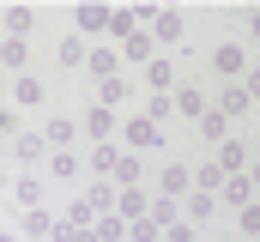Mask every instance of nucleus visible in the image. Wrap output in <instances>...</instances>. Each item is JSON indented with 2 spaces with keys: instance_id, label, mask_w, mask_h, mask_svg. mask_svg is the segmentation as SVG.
<instances>
[{
  "instance_id": "f257e3e1",
  "label": "nucleus",
  "mask_w": 260,
  "mask_h": 242,
  "mask_svg": "<svg viewBox=\"0 0 260 242\" xmlns=\"http://www.w3.org/2000/svg\"><path fill=\"white\" fill-rule=\"evenodd\" d=\"M212 67H218L224 85H242V79H248V49H242L236 37H224V43H212Z\"/></svg>"
},
{
  "instance_id": "f03ea898",
  "label": "nucleus",
  "mask_w": 260,
  "mask_h": 242,
  "mask_svg": "<svg viewBox=\"0 0 260 242\" xmlns=\"http://www.w3.org/2000/svg\"><path fill=\"white\" fill-rule=\"evenodd\" d=\"M109 18H115V6H103V0H79V12H73V31L91 43V37H109Z\"/></svg>"
},
{
  "instance_id": "7ed1b4c3",
  "label": "nucleus",
  "mask_w": 260,
  "mask_h": 242,
  "mask_svg": "<svg viewBox=\"0 0 260 242\" xmlns=\"http://www.w3.org/2000/svg\"><path fill=\"white\" fill-rule=\"evenodd\" d=\"M12 158H18L24 170L49 164V139H43V127H18V133H12Z\"/></svg>"
},
{
  "instance_id": "20e7f679",
  "label": "nucleus",
  "mask_w": 260,
  "mask_h": 242,
  "mask_svg": "<svg viewBox=\"0 0 260 242\" xmlns=\"http://www.w3.org/2000/svg\"><path fill=\"white\" fill-rule=\"evenodd\" d=\"M121 145H133V152H157V145H164V127L145 121V115H127V121H121Z\"/></svg>"
},
{
  "instance_id": "39448f33",
  "label": "nucleus",
  "mask_w": 260,
  "mask_h": 242,
  "mask_svg": "<svg viewBox=\"0 0 260 242\" xmlns=\"http://www.w3.org/2000/svg\"><path fill=\"white\" fill-rule=\"evenodd\" d=\"M182 31H188L182 6H157V18H151V43H157V49H176V43H182Z\"/></svg>"
},
{
  "instance_id": "423d86ee",
  "label": "nucleus",
  "mask_w": 260,
  "mask_h": 242,
  "mask_svg": "<svg viewBox=\"0 0 260 242\" xmlns=\"http://www.w3.org/2000/svg\"><path fill=\"white\" fill-rule=\"evenodd\" d=\"M79 133H85L91 145H103V139H115V133H121V121H115V109L91 103V109H85V121H79Z\"/></svg>"
},
{
  "instance_id": "0eeeda50",
  "label": "nucleus",
  "mask_w": 260,
  "mask_h": 242,
  "mask_svg": "<svg viewBox=\"0 0 260 242\" xmlns=\"http://www.w3.org/2000/svg\"><path fill=\"white\" fill-rule=\"evenodd\" d=\"M55 230H61V218H55L49 206H30V212L18 218V236L24 242H55Z\"/></svg>"
},
{
  "instance_id": "6e6552de",
  "label": "nucleus",
  "mask_w": 260,
  "mask_h": 242,
  "mask_svg": "<svg viewBox=\"0 0 260 242\" xmlns=\"http://www.w3.org/2000/svg\"><path fill=\"white\" fill-rule=\"evenodd\" d=\"M212 164H218L224 176H248V164H254V145H248V139H224Z\"/></svg>"
},
{
  "instance_id": "1a4fd4ad",
  "label": "nucleus",
  "mask_w": 260,
  "mask_h": 242,
  "mask_svg": "<svg viewBox=\"0 0 260 242\" xmlns=\"http://www.w3.org/2000/svg\"><path fill=\"white\" fill-rule=\"evenodd\" d=\"M157 194H170V200L194 194V164H188V158H182V164H164V170H157Z\"/></svg>"
},
{
  "instance_id": "9d476101",
  "label": "nucleus",
  "mask_w": 260,
  "mask_h": 242,
  "mask_svg": "<svg viewBox=\"0 0 260 242\" xmlns=\"http://www.w3.org/2000/svg\"><path fill=\"white\" fill-rule=\"evenodd\" d=\"M43 139H49V152H79V121L49 115V121H43Z\"/></svg>"
},
{
  "instance_id": "9b49d317",
  "label": "nucleus",
  "mask_w": 260,
  "mask_h": 242,
  "mask_svg": "<svg viewBox=\"0 0 260 242\" xmlns=\"http://www.w3.org/2000/svg\"><path fill=\"white\" fill-rule=\"evenodd\" d=\"M151 60H157V43H151V31H133L127 43H121V67H139V73H145Z\"/></svg>"
},
{
  "instance_id": "f8f14e48",
  "label": "nucleus",
  "mask_w": 260,
  "mask_h": 242,
  "mask_svg": "<svg viewBox=\"0 0 260 242\" xmlns=\"http://www.w3.org/2000/svg\"><path fill=\"white\" fill-rule=\"evenodd\" d=\"M139 79H145V91H151V97H170V91H176V60H170V55H157L145 73H139Z\"/></svg>"
},
{
  "instance_id": "ddd939ff",
  "label": "nucleus",
  "mask_w": 260,
  "mask_h": 242,
  "mask_svg": "<svg viewBox=\"0 0 260 242\" xmlns=\"http://www.w3.org/2000/svg\"><path fill=\"white\" fill-rule=\"evenodd\" d=\"M0 73H30V37H0Z\"/></svg>"
},
{
  "instance_id": "4468645a",
  "label": "nucleus",
  "mask_w": 260,
  "mask_h": 242,
  "mask_svg": "<svg viewBox=\"0 0 260 242\" xmlns=\"http://www.w3.org/2000/svg\"><path fill=\"white\" fill-rule=\"evenodd\" d=\"M43 97H49V91H43V79H37V73H12V97H6V103H24V109H43Z\"/></svg>"
},
{
  "instance_id": "2eb2a0df",
  "label": "nucleus",
  "mask_w": 260,
  "mask_h": 242,
  "mask_svg": "<svg viewBox=\"0 0 260 242\" xmlns=\"http://www.w3.org/2000/svg\"><path fill=\"white\" fill-rule=\"evenodd\" d=\"M115 158H121V139H103L85 152V176H115Z\"/></svg>"
},
{
  "instance_id": "dca6fc26",
  "label": "nucleus",
  "mask_w": 260,
  "mask_h": 242,
  "mask_svg": "<svg viewBox=\"0 0 260 242\" xmlns=\"http://www.w3.org/2000/svg\"><path fill=\"white\" fill-rule=\"evenodd\" d=\"M212 109H218L224 121H242L248 109H254V103H248V91H242V85H224V91L212 97Z\"/></svg>"
},
{
  "instance_id": "f3484780",
  "label": "nucleus",
  "mask_w": 260,
  "mask_h": 242,
  "mask_svg": "<svg viewBox=\"0 0 260 242\" xmlns=\"http://www.w3.org/2000/svg\"><path fill=\"white\" fill-rule=\"evenodd\" d=\"M218 206H230V212L254 206V182H248V176H224V188H218Z\"/></svg>"
},
{
  "instance_id": "a211bd4d",
  "label": "nucleus",
  "mask_w": 260,
  "mask_h": 242,
  "mask_svg": "<svg viewBox=\"0 0 260 242\" xmlns=\"http://www.w3.org/2000/svg\"><path fill=\"white\" fill-rule=\"evenodd\" d=\"M85 73L103 85V79H121V49H91V60H85Z\"/></svg>"
},
{
  "instance_id": "6ab92c4d",
  "label": "nucleus",
  "mask_w": 260,
  "mask_h": 242,
  "mask_svg": "<svg viewBox=\"0 0 260 242\" xmlns=\"http://www.w3.org/2000/svg\"><path fill=\"white\" fill-rule=\"evenodd\" d=\"M55 60H61V67H73V73H79V67L91 60V43H85V37L73 31V37H61V43H55Z\"/></svg>"
},
{
  "instance_id": "aec40b11",
  "label": "nucleus",
  "mask_w": 260,
  "mask_h": 242,
  "mask_svg": "<svg viewBox=\"0 0 260 242\" xmlns=\"http://www.w3.org/2000/svg\"><path fill=\"white\" fill-rule=\"evenodd\" d=\"M109 182H115V188H139V182H145V158H139V152H121Z\"/></svg>"
},
{
  "instance_id": "412c9836",
  "label": "nucleus",
  "mask_w": 260,
  "mask_h": 242,
  "mask_svg": "<svg viewBox=\"0 0 260 242\" xmlns=\"http://www.w3.org/2000/svg\"><path fill=\"white\" fill-rule=\"evenodd\" d=\"M115 212H121V218H145V212H151V194H145V188H121V194H115Z\"/></svg>"
},
{
  "instance_id": "4be33fe9",
  "label": "nucleus",
  "mask_w": 260,
  "mask_h": 242,
  "mask_svg": "<svg viewBox=\"0 0 260 242\" xmlns=\"http://www.w3.org/2000/svg\"><path fill=\"white\" fill-rule=\"evenodd\" d=\"M206 109H212V103H206V91H194V85H176V115H182V121H200Z\"/></svg>"
},
{
  "instance_id": "5701e85b",
  "label": "nucleus",
  "mask_w": 260,
  "mask_h": 242,
  "mask_svg": "<svg viewBox=\"0 0 260 242\" xmlns=\"http://www.w3.org/2000/svg\"><path fill=\"white\" fill-rule=\"evenodd\" d=\"M157 230H170V224H182V200H170V194H151V212H145Z\"/></svg>"
},
{
  "instance_id": "b1692460",
  "label": "nucleus",
  "mask_w": 260,
  "mask_h": 242,
  "mask_svg": "<svg viewBox=\"0 0 260 242\" xmlns=\"http://www.w3.org/2000/svg\"><path fill=\"white\" fill-rule=\"evenodd\" d=\"M97 103H103V109H127V103H133V85H127V79H103V85H97Z\"/></svg>"
},
{
  "instance_id": "393cba45",
  "label": "nucleus",
  "mask_w": 260,
  "mask_h": 242,
  "mask_svg": "<svg viewBox=\"0 0 260 242\" xmlns=\"http://www.w3.org/2000/svg\"><path fill=\"white\" fill-rule=\"evenodd\" d=\"M12 200H18L24 212H30V206H43V176H37V170H24V176L12 182Z\"/></svg>"
},
{
  "instance_id": "a878e982",
  "label": "nucleus",
  "mask_w": 260,
  "mask_h": 242,
  "mask_svg": "<svg viewBox=\"0 0 260 242\" xmlns=\"http://www.w3.org/2000/svg\"><path fill=\"white\" fill-rule=\"evenodd\" d=\"M194 127H200V139H206V145H224V139H230V121L218 115V109H206Z\"/></svg>"
},
{
  "instance_id": "bb28decb",
  "label": "nucleus",
  "mask_w": 260,
  "mask_h": 242,
  "mask_svg": "<svg viewBox=\"0 0 260 242\" xmlns=\"http://www.w3.org/2000/svg\"><path fill=\"white\" fill-rule=\"evenodd\" d=\"M0 24H6V37H30V31H37V12H30V6H6Z\"/></svg>"
},
{
  "instance_id": "cd10ccee",
  "label": "nucleus",
  "mask_w": 260,
  "mask_h": 242,
  "mask_svg": "<svg viewBox=\"0 0 260 242\" xmlns=\"http://www.w3.org/2000/svg\"><path fill=\"white\" fill-rule=\"evenodd\" d=\"M212 212H218V194H188V200H182V218H188V224L212 218Z\"/></svg>"
},
{
  "instance_id": "c85d7f7f",
  "label": "nucleus",
  "mask_w": 260,
  "mask_h": 242,
  "mask_svg": "<svg viewBox=\"0 0 260 242\" xmlns=\"http://www.w3.org/2000/svg\"><path fill=\"white\" fill-rule=\"evenodd\" d=\"M91 230H97V242H127V218H121V212H103Z\"/></svg>"
},
{
  "instance_id": "c756f323",
  "label": "nucleus",
  "mask_w": 260,
  "mask_h": 242,
  "mask_svg": "<svg viewBox=\"0 0 260 242\" xmlns=\"http://www.w3.org/2000/svg\"><path fill=\"white\" fill-rule=\"evenodd\" d=\"M49 176L55 182H79V152H49Z\"/></svg>"
},
{
  "instance_id": "7c9ffc66",
  "label": "nucleus",
  "mask_w": 260,
  "mask_h": 242,
  "mask_svg": "<svg viewBox=\"0 0 260 242\" xmlns=\"http://www.w3.org/2000/svg\"><path fill=\"white\" fill-rule=\"evenodd\" d=\"M224 188V170L218 164H194V194H218Z\"/></svg>"
},
{
  "instance_id": "2f4dec72",
  "label": "nucleus",
  "mask_w": 260,
  "mask_h": 242,
  "mask_svg": "<svg viewBox=\"0 0 260 242\" xmlns=\"http://www.w3.org/2000/svg\"><path fill=\"white\" fill-rule=\"evenodd\" d=\"M67 224H85V230H91V224H97V206H91L85 194H73V200H67Z\"/></svg>"
},
{
  "instance_id": "473e14b6",
  "label": "nucleus",
  "mask_w": 260,
  "mask_h": 242,
  "mask_svg": "<svg viewBox=\"0 0 260 242\" xmlns=\"http://www.w3.org/2000/svg\"><path fill=\"white\" fill-rule=\"evenodd\" d=\"M139 115H145V121H157V127H164V121L176 115V91H170V97H145V109H139Z\"/></svg>"
},
{
  "instance_id": "72a5a7b5",
  "label": "nucleus",
  "mask_w": 260,
  "mask_h": 242,
  "mask_svg": "<svg viewBox=\"0 0 260 242\" xmlns=\"http://www.w3.org/2000/svg\"><path fill=\"white\" fill-rule=\"evenodd\" d=\"M127 242H164V230H157L151 218H133V224H127Z\"/></svg>"
},
{
  "instance_id": "f704fd0d",
  "label": "nucleus",
  "mask_w": 260,
  "mask_h": 242,
  "mask_svg": "<svg viewBox=\"0 0 260 242\" xmlns=\"http://www.w3.org/2000/svg\"><path fill=\"white\" fill-rule=\"evenodd\" d=\"M236 230H242V236H260V200H254V206H242V212H236Z\"/></svg>"
},
{
  "instance_id": "c9c22d12",
  "label": "nucleus",
  "mask_w": 260,
  "mask_h": 242,
  "mask_svg": "<svg viewBox=\"0 0 260 242\" xmlns=\"http://www.w3.org/2000/svg\"><path fill=\"white\" fill-rule=\"evenodd\" d=\"M164 242H200V230L182 218V224H170V230H164Z\"/></svg>"
},
{
  "instance_id": "e433bc0d",
  "label": "nucleus",
  "mask_w": 260,
  "mask_h": 242,
  "mask_svg": "<svg viewBox=\"0 0 260 242\" xmlns=\"http://www.w3.org/2000/svg\"><path fill=\"white\" fill-rule=\"evenodd\" d=\"M0 133H6V139L18 133V115H12V103H0Z\"/></svg>"
},
{
  "instance_id": "4c0bfd02",
  "label": "nucleus",
  "mask_w": 260,
  "mask_h": 242,
  "mask_svg": "<svg viewBox=\"0 0 260 242\" xmlns=\"http://www.w3.org/2000/svg\"><path fill=\"white\" fill-rule=\"evenodd\" d=\"M242 91H248V103L260 97V67H248V79H242Z\"/></svg>"
},
{
  "instance_id": "58836bf2",
  "label": "nucleus",
  "mask_w": 260,
  "mask_h": 242,
  "mask_svg": "<svg viewBox=\"0 0 260 242\" xmlns=\"http://www.w3.org/2000/svg\"><path fill=\"white\" fill-rule=\"evenodd\" d=\"M242 24H248V37L260 43V6H254V12H242Z\"/></svg>"
},
{
  "instance_id": "ea45409f",
  "label": "nucleus",
  "mask_w": 260,
  "mask_h": 242,
  "mask_svg": "<svg viewBox=\"0 0 260 242\" xmlns=\"http://www.w3.org/2000/svg\"><path fill=\"white\" fill-rule=\"evenodd\" d=\"M6 97H12V73H0V103H6Z\"/></svg>"
},
{
  "instance_id": "a19ab883",
  "label": "nucleus",
  "mask_w": 260,
  "mask_h": 242,
  "mask_svg": "<svg viewBox=\"0 0 260 242\" xmlns=\"http://www.w3.org/2000/svg\"><path fill=\"white\" fill-rule=\"evenodd\" d=\"M248 182H254V194H260V158H254V164H248Z\"/></svg>"
},
{
  "instance_id": "79ce46f5",
  "label": "nucleus",
  "mask_w": 260,
  "mask_h": 242,
  "mask_svg": "<svg viewBox=\"0 0 260 242\" xmlns=\"http://www.w3.org/2000/svg\"><path fill=\"white\" fill-rule=\"evenodd\" d=\"M0 242H24V236H18V230H0Z\"/></svg>"
},
{
  "instance_id": "37998d69",
  "label": "nucleus",
  "mask_w": 260,
  "mask_h": 242,
  "mask_svg": "<svg viewBox=\"0 0 260 242\" xmlns=\"http://www.w3.org/2000/svg\"><path fill=\"white\" fill-rule=\"evenodd\" d=\"M254 152H260V133H254Z\"/></svg>"
}]
</instances>
